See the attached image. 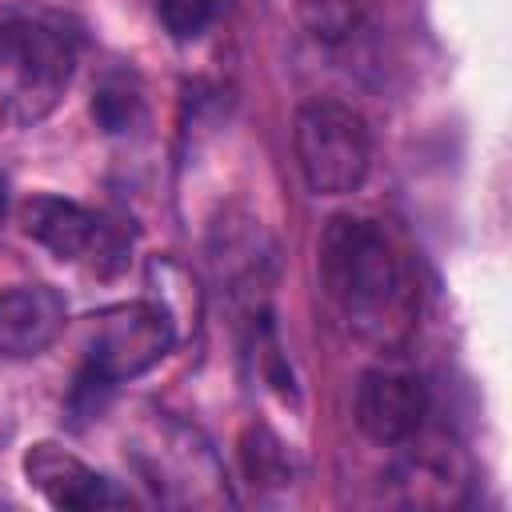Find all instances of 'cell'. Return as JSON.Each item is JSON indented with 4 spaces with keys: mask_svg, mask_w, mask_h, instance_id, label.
I'll use <instances>...</instances> for the list:
<instances>
[{
    "mask_svg": "<svg viewBox=\"0 0 512 512\" xmlns=\"http://www.w3.org/2000/svg\"><path fill=\"white\" fill-rule=\"evenodd\" d=\"M320 288L348 328L376 344L400 348L416 328V280L396 244L364 216H332L316 244Z\"/></svg>",
    "mask_w": 512,
    "mask_h": 512,
    "instance_id": "1",
    "label": "cell"
},
{
    "mask_svg": "<svg viewBox=\"0 0 512 512\" xmlns=\"http://www.w3.org/2000/svg\"><path fill=\"white\" fill-rule=\"evenodd\" d=\"M296 164L316 196H348L372 164V132L364 116L340 100H304L296 108Z\"/></svg>",
    "mask_w": 512,
    "mask_h": 512,
    "instance_id": "2",
    "label": "cell"
},
{
    "mask_svg": "<svg viewBox=\"0 0 512 512\" xmlns=\"http://www.w3.org/2000/svg\"><path fill=\"white\" fill-rule=\"evenodd\" d=\"M72 64V44L60 32L28 20L0 24V120H44L72 80Z\"/></svg>",
    "mask_w": 512,
    "mask_h": 512,
    "instance_id": "3",
    "label": "cell"
},
{
    "mask_svg": "<svg viewBox=\"0 0 512 512\" xmlns=\"http://www.w3.org/2000/svg\"><path fill=\"white\" fill-rule=\"evenodd\" d=\"M176 324L168 320V312L152 300H136V304H116L100 316H92L88 328V376L100 384H120L132 380L140 372H148L152 364H160L172 344H176Z\"/></svg>",
    "mask_w": 512,
    "mask_h": 512,
    "instance_id": "4",
    "label": "cell"
},
{
    "mask_svg": "<svg viewBox=\"0 0 512 512\" xmlns=\"http://www.w3.org/2000/svg\"><path fill=\"white\" fill-rule=\"evenodd\" d=\"M428 416V388L400 368H372L356 388V424L376 444H404Z\"/></svg>",
    "mask_w": 512,
    "mask_h": 512,
    "instance_id": "5",
    "label": "cell"
},
{
    "mask_svg": "<svg viewBox=\"0 0 512 512\" xmlns=\"http://www.w3.org/2000/svg\"><path fill=\"white\" fill-rule=\"evenodd\" d=\"M24 476L28 484L52 504V508H72V512H92V508H116L128 504L124 492L112 488L100 472H92L80 456L52 440H36L24 452Z\"/></svg>",
    "mask_w": 512,
    "mask_h": 512,
    "instance_id": "6",
    "label": "cell"
},
{
    "mask_svg": "<svg viewBox=\"0 0 512 512\" xmlns=\"http://www.w3.org/2000/svg\"><path fill=\"white\" fill-rule=\"evenodd\" d=\"M68 320V304L52 284H16L0 292V356H40Z\"/></svg>",
    "mask_w": 512,
    "mask_h": 512,
    "instance_id": "7",
    "label": "cell"
},
{
    "mask_svg": "<svg viewBox=\"0 0 512 512\" xmlns=\"http://www.w3.org/2000/svg\"><path fill=\"white\" fill-rule=\"evenodd\" d=\"M24 232L60 260H100L108 252V228L64 196H32L20 208Z\"/></svg>",
    "mask_w": 512,
    "mask_h": 512,
    "instance_id": "8",
    "label": "cell"
},
{
    "mask_svg": "<svg viewBox=\"0 0 512 512\" xmlns=\"http://www.w3.org/2000/svg\"><path fill=\"white\" fill-rule=\"evenodd\" d=\"M148 284L156 288L152 304H160L168 312V320L176 324V336H184L188 328H196V316H200V292H196V280L176 264V260H152L148 264Z\"/></svg>",
    "mask_w": 512,
    "mask_h": 512,
    "instance_id": "9",
    "label": "cell"
},
{
    "mask_svg": "<svg viewBox=\"0 0 512 512\" xmlns=\"http://www.w3.org/2000/svg\"><path fill=\"white\" fill-rule=\"evenodd\" d=\"M372 0H296V12L304 20V28L316 36V40H344L348 32L360 28V20L368 16Z\"/></svg>",
    "mask_w": 512,
    "mask_h": 512,
    "instance_id": "10",
    "label": "cell"
},
{
    "mask_svg": "<svg viewBox=\"0 0 512 512\" xmlns=\"http://www.w3.org/2000/svg\"><path fill=\"white\" fill-rule=\"evenodd\" d=\"M240 456H244L248 476L260 480V484H288L292 480L288 452H284V444L268 428H248L244 444H240Z\"/></svg>",
    "mask_w": 512,
    "mask_h": 512,
    "instance_id": "11",
    "label": "cell"
},
{
    "mask_svg": "<svg viewBox=\"0 0 512 512\" xmlns=\"http://www.w3.org/2000/svg\"><path fill=\"white\" fill-rule=\"evenodd\" d=\"M212 12L216 0H156V16L176 40H196L208 28Z\"/></svg>",
    "mask_w": 512,
    "mask_h": 512,
    "instance_id": "12",
    "label": "cell"
},
{
    "mask_svg": "<svg viewBox=\"0 0 512 512\" xmlns=\"http://www.w3.org/2000/svg\"><path fill=\"white\" fill-rule=\"evenodd\" d=\"M92 116L104 124V132H124L140 116V96L128 84H108L92 100Z\"/></svg>",
    "mask_w": 512,
    "mask_h": 512,
    "instance_id": "13",
    "label": "cell"
},
{
    "mask_svg": "<svg viewBox=\"0 0 512 512\" xmlns=\"http://www.w3.org/2000/svg\"><path fill=\"white\" fill-rule=\"evenodd\" d=\"M0 212H4V184H0Z\"/></svg>",
    "mask_w": 512,
    "mask_h": 512,
    "instance_id": "14",
    "label": "cell"
}]
</instances>
